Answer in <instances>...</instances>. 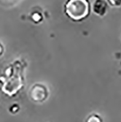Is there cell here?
<instances>
[{
	"mask_svg": "<svg viewBox=\"0 0 121 122\" xmlns=\"http://www.w3.org/2000/svg\"><path fill=\"white\" fill-rule=\"evenodd\" d=\"M26 63L17 59L9 64L0 76V83L2 84V91L7 96H15L23 88L24 85V70Z\"/></svg>",
	"mask_w": 121,
	"mask_h": 122,
	"instance_id": "cell-1",
	"label": "cell"
},
{
	"mask_svg": "<svg viewBox=\"0 0 121 122\" xmlns=\"http://www.w3.org/2000/svg\"><path fill=\"white\" fill-rule=\"evenodd\" d=\"M91 10L88 0H67L64 5V13L74 21L85 19L89 15Z\"/></svg>",
	"mask_w": 121,
	"mask_h": 122,
	"instance_id": "cell-2",
	"label": "cell"
},
{
	"mask_svg": "<svg viewBox=\"0 0 121 122\" xmlns=\"http://www.w3.org/2000/svg\"><path fill=\"white\" fill-rule=\"evenodd\" d=\"M120 39H121V36H120Z\"/></svg>",
	"mask_w": 121,
	"mask_h": 122,
	"instance_id": "cell-10",
	"label": "cell"
},
{
	"mask_svg": "<svg viewBox=\"0 0 121 122\" xmlns=\"http://www.w3.org/2000/svg\"><path fill=\"white\" fill-rule=\"evenodd\" d=\"M4 52H5V47L3 46V44L0 42V57L3 55Z\"/></svg>",
	"mask_w": 121,
	"mask_h": 122,
	"instance_id": "cell-9",
	"label": "cell"
},
{
	"mask_svg": "<svg viewBox=\"0 0 121 122\" xmlns=\"http://www.w3.org/2000/svg\"><path fill=\"white\" fill-rule=\"evenodd\" d=\"M29 95L33 101L36 102H43L48 99L49 96V92L48 88L42 83H35L32 86Z\"/></svg>",
	"mask_w": 121,
	"mask_h": 122,
	"instance_id": "cell-3",
	"label": "cell"
},
{
	"mask_svg": "<svg viewBox=\"0 0 121 122\" xmlns=\"http://www.w3.org/2000/svg\"><path fill=\"white\" fill-rule=\"evenodd\" d=\"M108 5L113 7H119L121 6V0H106Z\"/></svg>",
	"mask_w": 121,
	"mask_h": 122,
	"instance_id": "cell-7",
	"label": "cell"
},
{
	"mask_svg": "<svg viewBox=\"0 0 121 122\" xmlns=\"http://www.w3.org/2000/svg\"><path fill=\"white\" fill-rule=\"evenodd\" d=\"M19 110H20V107H19V105L18 104H13V105H12L9 107L10 112L12 113H18L19 111Z\"/></svg>",
	"mask_w": 121,
	"mask_h": 122,
	"instance_id": "cell-8",
	"label": "cell"
},
{
	"mask_svg": "<svg viewBox=\"0 0 121 122\" xmlns=\"http://www.w3.org/2000/svg\"><path fill=\"white\" fill-rule=\"evenodd\" d=\"M109 9V5L106 0H95L93 2L91 10L92 12L99 17L104 16Z\"/></svg>",
	"mask_w": 121,
	"mask_h": 122,
	"instance_id": "cell-4",
	"label": "cell"
},
{
	"mask_svg": "<svg viewBox=\"0 0 121 122\" xmlns=\"http://www.w3.org/2000/svg\"><path fill=\"white\" fill-rule=\"evenodd\" d=\"M85 122H104L101 116L97 113H92L87 117Z\"/></svg>",
	"mask_w": 121,
	"mask_h": 122,
	"instance_id": "cell-6",
	"label": "cell"
},
{
	"mask_svg": "<svg viewBox=\"0 0 121 122\" xmlns=\"http://www.w3.org/2000/svg\"><path fill=\"white\" fill-rule=\"evenodd\" d=\"M24 0H0V7L2 8H13L18 5Z\"/></svg>",
	"mask_w": 121,
	"mask_h": 122,
	"instance_id": "cell-5",
	"label": "cell"
}]
</instances>
